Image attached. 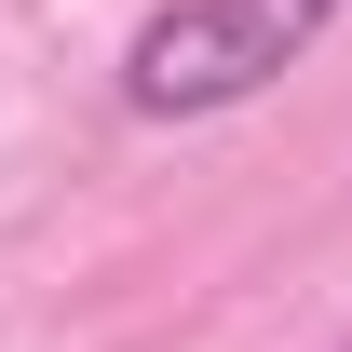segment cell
<instances>
[{"label":"cell","instance_id":"6da1fadb","mask_svg":"<svg viewBox=\"0 0 352 352\" xmlns=\"http://www.w3.org/2000/svg\"><path fill=\"white\" fill-rule=\"evenodd\" d=\"M352 0H163L122 41V109L135 122H217L244 95H271L285 68H311V41Z\"/></svg>","mask_w":352,"mask_h":352},{"label":"cell","instance_id":"7a4b0ae2","mask_svg":"<svg viewBox=\"0 0 352 352\" xmlns=\"http://www.w3.org/2000/svg\"><path fill=\"white\" fill-rule=\"evenodd\" d=\"M339 352H352V339H339Z\"/></svg>","mask_w":352,"mask_h":352}]
</instances>
